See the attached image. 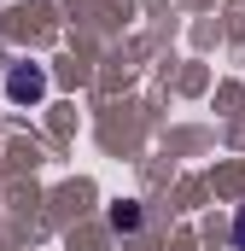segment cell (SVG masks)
<instances>
[{
  "instance_id": "1",
  "label": "cell",
  "mask_w": 245,
  "mask_h": 251,
  "mask_svg": "<svg viewBox=\"0 0 245 251\" xmlns=\"http://www.w3.org/2000/svg\"><path fill=\"white\" fill-rule=\"evenodd\" d=\"M6 100H12V105L47 100V70H41V64H12V70H6Z\"/></svg>"
},
{
  "instance_id": "2",
  "label": "cell",
  "mask_w": 245,
  "mask_h": 251,
  "mask_svg": "<svg viewBox=\"0 0 245 251\" xmlns=\"http://www.w3.org/2000/svg\"><path fill=\"white\" fill-rule=\"evenodd\" d=\"M105 222H111L117 234H140V222H146V216H140V204H134V199H122V204L105 210Z\"/></svg>"
},
{
  "instance_id": "3",
  "label": "cell",
  "mask_w": 245,
  "mask_h": 251,
  "mask_svg": "<svg viewBox=\"0 0 245 251\" xmlns=\"http://www.w3.org/2000/svg\"><path fill=\"white\" fill-rule=\"evenodd\" d=\"M234 251H245V210L234 216Z\"/></svg>"
}]
</instances>
